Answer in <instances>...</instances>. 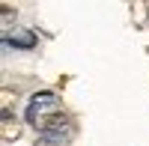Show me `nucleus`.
<instances>
[{
  "label": "nucleus",
  "instance_id": "obj_1",
  "mask_svg": "<svg viewBox=\"0 0 149 146\" xmlns=\"http://www.w3.org/2000/svg\"><path fill=\"white\" fill-rule=\"evenodd\" d=\"M33 125L39 128L42 134H51V137H60V140H63V134H72V131H74V119H72L66 111H54V113H48V116H42V119H36Z\"/></svg>",
  "mask_w": 149,
  "mask_h": 146
},
{
  "label": "nucleus",
  "instance_id": "obj_2",
  "mask_svg": "<svg viewBox=\"0 0 149 146\" xmlns=\"http://www.w3.org/2000/svg\"><path fill=\"white\" fill-rule=\"evenodd\" d=\"M54 111H60V107H57V99H54L51 92H42V95H36V99L30 102L27 116H30V122H36V119H42V116L54 113Z\"/></svg>",
  "mask_w": 149,
  "mask_h": 146
},
{
  "label": "nucleus",
  "instance_id": "obj_4",
  "mask_svg": "<svg viewBox=\"0 0 149 146\" xmlns=\"http://www.w3.org/2000/svg\"><path fill=\"white\" fill-rule=\"evenodd\" d=\"M36 146H60V137H51V134H42L36 140Z\"/></svg>",
  "mask_w": 149,
  "mask_h": 146
},
{
  "label": "nucleus",
  "instance_id": "obj_3",
  "mask_svg": "<svg viewBox=\"0 0 149 146\" xmlns=\"http://www.w3.org/2000/svg\"><path fill=\"white\" fill-rule=\"evenodd\" d=\"M0 134H3V140H6V143H9V140H15V137L21 134V125H18V119H12L9 107L3 111V125H0Z\"/></svg>",
  "mask_w": 149,
  "mask_h": 146
}]
</instances>
